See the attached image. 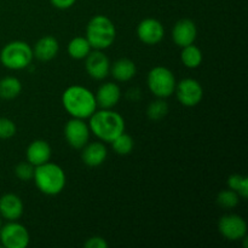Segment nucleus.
<instances>
[{
    "instance_id": "1",
    "label": "nucleus",
    "mask_w": 248,
    "mask_h": 248,
    "mask_svg": "<svg viewBox=\"0 0 248 248\" xmlns=\"http://www.w3.org/2000/svg\"><path fill=\"white\" fill-rule=\"evenodd\" d=\"M62 104L72 118L89 119L97 109L94 94L89 89L80 85H73L64 90L62 94Z\"/></svg>"
},
{
    "instance_id": "2",
    "label": "nucleus",
    "mask_w": 248,
    "mask_h": 248,
    "mask_svg": "<svg viewBox=\"0 0 248 248\" xmlns=\"http://www.w3.org/2000/svg\"><path fill=\"white\" fill-rule=\"evenodd\" d=\"M89 119L90 131L102 142L110 143L114 138L125 132V120L111 109H96Z\"/></svg>"
},
{
    "instance_id": "3",
    "label": "nucleus",
    "mask_w": 248,
    "mask_h": 248,
    "mask_svg": "<svg viewBox=\"0 0 248 248\" xmlns=\"http://www.w3.org/2000/svg\"><path fill=\"white\" fill-rule=\"evenodd\" d=\"M33 179L36 188L48 196H55L62 193L67 182L62 167L50 161L35 167Z\"/></svg>"
},
{
    "instance_id": "4",
    "label": "nucleus",
    "mask_w": 248,
    "mask_h": 248,
    "mask_svg": "<svg viewBox=\"0 0 248 248\" xmlns=\"http://www.w3.org/2000/svg\"><path fill=\"white\" fill-rule=\"evenodd\" d=\"M87 41L93 50H106L110 47L116 38V29L113 21L104 15L92 17L86 27Z\"/></svg>"
},
{
    "instance_id": "5",
    "label": "nucleus",
    "mask_w": 248,
    "mask_h": 248,
    "mask_svg": "<svg viewBox=\"0 0 248 248\" xmlns=\"http://www.w3.org/2000/svg\"><path fill=\"white\" fill-rule=\"evenodd\" d=\"M33 58V48L26 41H11L0 51V62L10 70L26 69L31 64Z\"/></svg>"
},
{
    "instance_id": "6",
    "label": "nucleus",
    "mask_w": 248,
    "mask_h": 248,
    "mask_svg": "<svg viewBox=\"0 0 248 248\" xmlns=\"http://www.w3.org/2000/svg\"><path fill=\"white\" fill-rule=\"evenodd\" d=\"M176 84L177 81L174 74L166 67L157 65L148 73V89L157 98H167L173 94Z\"/></svg>"
},
{
    "instance_id": "7",
    "label": "nucleus",
    "mask_w": 248,
    "mask_h": 248,
    "mask_svg": "<svg viewBox=\"0 0 248 248\" xmlns=\"http://www.w3.org/2000/svg\"><path fill=\"white\" fill-rule=\"evenodd\" d=\"M0 242L5 248H26L31 242V236L24 225L12 220L0 228Z\"/></svg>"
},
{
    "instance_id": "8",
    "label": "nucleus",
    "mask_w": 248,
    "mask_h": 248,
    "mask_svg": "<svg viewBox=\"0 0 248 248\" xmlns=\"http://www.w3.org/2000/svg\"><path fill=\"white\" fill-rule=\"evenodd\" d=\"M174 93L182 106L191 108V107L198 106L202 101L203 89L198 80L186 78L177 82Z\"/></svg>"
},
{
    "instance_id": "9",
    "label": "nucleus",
    "mask_w": 248,
    "mask_h": 248,
    "mask_svg": "<svg viewBox=\"0 0 248 248\" xmlns=\"http://www.w3.org/2000/svg\"><path fill=\"white\" fill-rule=\"evenodd\" d=\"M218 229L229 241H240L247 236V223L239 215H225L218 222Z\"/></svg>"
},
{
    "instance_id": "10",
    "label": "nucleus",
    "mask_w": 248,
    "mask_h": 248,
    "mask_svg": "<svg viewBox=\"0 0 248 248\" xmlns=\"http://www.w3.org/2000/svg\"><path fill=\"white\" fill-rule=\"evenodd\" d=\"M90 127L82 119L72 118L64 126V137L74 149H82L89 143Z\"/></svg>"
},
{
    "instance_id": "11",
    "label": "nucleus",
    "mask_w": 248,
    "mask_h": 248,
    "mask_svg": "<svg viewBox=\"0 0 248 248\" xmlns=\"http://www.w3.org/2000/svg\"><path fill=\"white\" fill-rule=\"evenodd\" d=\"M85 69L92 79L103 80L110 73V62L102 50H94L85 58Z\"/></svg>"
},
{
    "instance_id": "12",
    "label": "nucleus",
    "mask_w": 248,
    "mask_h": 248,
    "mask_svg": "<svg viewBox=\"0 0 248 248\" xmlns=\"http://www.w3.org/2000/svg\"><path fill=\"white\" fill-rule=\"evenodd\" d=\"M137 36L145 45H156L164 39L165 28L155 18H145L137 27Z\"/></svg>"
},
{
    "instance_id": "13",
    "label": "nucleus",
    "mask_w": 248,
    "mask_h": 248,
    "mask_svg": "<svg viewBox=\"0 0 248 248\" xmlns=\"http://www.w3.org/2000/svg\"><path fill=\"white\" fill-rule=\"evenodd\" d=\"M196 35H198L196 24L189 18H183L178 21L172 29V39L179 47L194 44Z\"/></svg>"
},
{
    "instance_id": "14",
    "label": "nucleus",
    "mask_w": 248,
    "mask_h": 248,
    "mask_svg": "<svg viewBox=\"0 0 248 248\" xmlns=\"http://www.w3.org/2000/svg\"><path fill=\"white\" fill-rule=\"evenodd\" d=\"M94 97H96L97 107L101 109H111L120 101L121 90L119 85L114 82H106L98 87Z\"/></svg>"
},
{
    "instance_id": "15",
    "label": "nucleus",
    "mask_w": 248,
    "mask_h": 248,
    "mask_svg": "<svg viewBox=\"0 0 248 248\" xmlns=\"http://www.w3.org/2000/svg\"><path fill=\"white\" fill-rule=\"evenodd\" d=\"M23 215V202L16 194H5L0 198V216L7 222L17 220Z\"/></svg>"
},
{
    "instance_id": "16",
    "label": "nucleus",
    "mask_w": 248,
    "mask_h": 248,
    "mask_svg": "<svg viewBox=\"0 0 248 248\" xmlns=\"http://www.w3.org/2000/svg\"><path fill=\"white\" fill-rule=\"evenodd\" d=\"M60 44L58 40L52 35H45L36 41L33 47V55L36 60L41 62H48L58 55Z\"/></svg>"
},
{
    "instance_id": "17",
    "label": "nucleus",
    "mask_w": 248,
    "mask_h": 248,
    "mask_svg": "<svg viewBox=\"0 0 248 248\" xmlns=\"http://www.w3.org/2000/svg\"><path fill=\"white\" fill-rule=\"evenodd\" d=\"M51 147L46 140H35L28 145L26 152L27 161L31 162L33 166H40L46 164L51 159Z\"/></svg>"
},
{
    "instance_id": "18",
    "label": "nucleus",
    "mask_w": 248,
    "mask_h": 248,
    "mask_svg": "<svg viewBox=\"0 0 248 248\" xmlns=\"http://www.w3.org/2000/svg\"><path fill=\"white\" fill-rule=\"evenodd\" d=\"M108 156L107 147L102 142L87 143L81 152V160L86 166L97 167L101 166Z\"/></svg>"
},
{
    "instance_id": "19",
    "label": "nucleus",
    "mask_w": 248,
    "mask_h": 248,
    "mask_svg": "<svg viewBox=\"0 0 248 248\" xmlns=\"http://www.w3.org/2000/svg\"><path fill=\"white\" fill-rule=\"evenodd\" d=\"M136 73H137V67L135 62L128 58H120L114 62L113 65H110V74L116 81H130L136 77Z\"/></svg>"
},
{
    "instance_id": "20",
    "label": "nucleus",
    "mask_w": 248,
    "mask_h": 248,
    "mask_svg": "<svg viewBox=\"0 0 248 248\" xmlns=\"http://www.w3.org/2000/svg\"><path fill=\"white\" fill-rule=\"evenodd\" d=\"M92 47L90 43L87 41L86 38L84 36H75L68 44V55L73 58V60H85L86 56L91 52Z\"/></svg>"
},
{
    "instance_id": "21",
    "label": "nucleus",
    "mask_w": 248,
    "mask_h": 248,
    "mask_svg": "<svg viewBox=\"0 0 248 248\" xmlns=\"http://www.w3.org/2000/svg\"><path fill=\"white\" fill-rule=\"evenodd\" d=\"M181 61L189 69H195L202 63V51L194 44L182 47Z\"/></svg>"
},
{
    "instance_id": "22",
    "label": "nucleus",
    "mask_w": 248,
    "mask_h": 248,
    "mask_svg": "<svg viewBox=\"0 0 248 248\" xmlns=\"http://www.w3.org/2000/svg\"><path fill=\"white\" fill-rule=\"evenodd\" d=\"M22 91V84L17 78L6 77L0 80V98L15 99Z\"/></svg>"
},
{
    "instance_id": "23",
    "label": "nucleus",
    "mask_w": 248,
    "mask_h": 248,
    "mask_svg": "<svg viewBox=\"0 0 248 248\" xmlns=\"http://www.w3.org/2000/svg\"><path fill=\"white\" fill-rule=\"evenodd\" d=\"M110 143L111 148H113V150L118 155H128L132 152L133 145H135L133 138L125 132H123L118 137L114 138Z\"/></svg>"
},
{
    "instance_id": "24",
    "label": "nucleus",
    "mask_w": 248,
    "mask_h": 248,
    "mask_svg": "<svg viewBox=\"0 0 248 248\" xmlns=\"http://www.w3.org/2000/svg\"><path fill=\"white\" fill-rule=\"evenodd\" d=\"M169 113V104L165 98H157L152 102L147 108V116L153 121H157L164 119Z\"/></svg>"
},
{
    "instance_id": "25",
    "label": "nucleus",
    "mask_w": 248,
    "mask_h": 248,
    "mask_svg": "<svg viewBox=\"0 0 248 248\" xmlns=\"http://www.w3.org/2000/svg\"><path fill=\"white\" fill-rule=\"evenodd\" d=\"M240 195L236 191L232 190V189H225L222 190L217 196V203L223 208L227 210H232L235 208L240 203Z\"/></svg>"
},
{
    "instance_id": "26",
    "label": "nucleus",
    "mask_w": 248,
    "mask_h": 248,
    "mask_svg": "<svg viewBox=\"0 0 248 248\" xmlns=\"http://www.w3.org/2000/svg\"><path fill=\"white\" fill-rule=\"evenodd\" d=\"M228 186L232 190L236 191L241 199H247L248 196V179L241 174H232L228 178Z\"/></svg>"
},
{
    "instance_id": "27",
    "label": "nucleus",
    "mask_w": 248,
    "mask_h": 248,
    "mask_svg": "<svg viewBox=\"0 0 248 248\" xmlns=\"http://www.w3.org/2000/svg\"><path fill=\"white\" fill-rule=\"evenodd\" d=\"M34 171H35V166H33L29 161H22L19 164H17L16 167H15V174H16V177L24 182L33 179Z\"/></svg>"
},
{
    "instance_id": "28",
    "label": "nucleus",
    "mask_w": 248,
    "mask_h": 248,
    "mask_svg": "<svg viewBox=\"0 0 248 248\" xmlns=\"http://www.w3.org/2000/svg\"><path fill=\"white\" fill-rule=\"evenodd\" d=\"M17 127L11 119L0 118V140H9L16 135Z\"/></svg>"
},
{
    "instance_id": "29",
    "label": "nucleus",
    "mask_w": 248,
    "mask_h": 248,
    "mask_svg": "<svg viewBox=\"0 0 248 248\" xmlns=\"http://www.w3.org/2000/svg\"><path fill=\"white\" fill-rule=\"evenodd\" d=\"M86 248H108V244L106 240L101 236H93L90 237L86 242L84 244Z\"/></svg>"
},
{
    "instance_id": "30",
    "label": "nucleus",
    "mask_w": 248,
    "mask_h": 248,
    "mask_svg": "<svg viewBox=\"0 0 248 248\" xmlns=\"http://www.w3.org/2000/svg\"><path fill=\"white\" fill-rule=\"evenodd\" d=\"M52 6H55L56 9L60 10H67L70 9L72 6H74V4L77 2V0H50Z\"/></svg>"
},
{
    "instance_id": "31",
    "label": "nucleus",
    "mask_w": 248,
    "mask_h": 248,
    "mask_svg": "<svg viewBox=\"0 0 248 248\" xmlns=\"http://www.w3.org/2000/svg\"><path fill=\"white\" fill-rule=\"evenodd\" d=\"M1 225H2L1 224V216H0V228H1Z\"/></svg>"
}]
</instances>
